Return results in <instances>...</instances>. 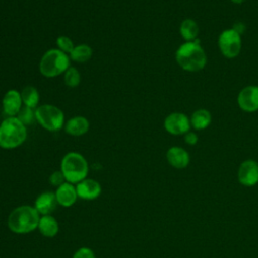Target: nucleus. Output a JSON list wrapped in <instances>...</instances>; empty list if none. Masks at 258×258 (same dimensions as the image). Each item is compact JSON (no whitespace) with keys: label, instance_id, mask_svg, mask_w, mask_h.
<instances>
[{"label":"nucleus","instance_id":"9d476101","mask_svg":"<svg viewBox=\"0 0 258 258\" xmlns=\"http://www.w3.org/2000/svg\"><path fill=\"white\" fill-rule=\"evenodd\" d=\"M238 181L247 187L258 183V162L254 159H246L239 165L237 173Z\"/></svg>","mask_w":258,"mask_h":258},{"label":"nucleus","instance_id":"412c9836","mask_svg":"<svg viewBox=\"0 0 258 258\" xmlns=\"http://www.w3.org/2000/svg\"><path fill=\"white\" fill-rule=\"evenodd\" d=\"M20 94L24 106H27L32 109H35L37 107L39 102V93L35 87L30 85L26 86L22 89Z\"/></svg>","mask_w":258,"mask_h":258},{"label":"nucleus","instance_id":"c85d7f7f","mask_svg":"<svg viewBox=\"0 0 258 258\" xmlns=\"http://www.w3.org/2000/svg\"><path fill=\"white\" fill-rule=\"evenodd\" d=\"M233 3H235V4H242L243 2H245L246 0H231Z\"/></svg>","mask_w":258,"mask_h":258},{"label":"nucleus","instance_id":"5701e85b","mask_svg":"<svg viewBox=\"0 0 258 258\" xmlns=\"http://www.w3.org/2000/svg\"><path fill=\"white\" fill-rule=\"evenodd\" d=\"M35 109H32V108H29L27 106H22V108L20 109V111L18 112L17 114V118L25 125H30L33 120L35 119V112H34Z\"/></svg>","mask_w":258,"mask_h":258},{"label":"nucleus","instance_id":"aec40b11","mask_svg":"<svg viewBox=\"0 0 258 258\" xmlns=\"http://www.w3.org/2000/svg\"><path fill=\"white\" fill-rule=\"evenodd\" d=\"M71 60L76 62H86L88 61L93 55V49L89 44L81 43L75 45L74 49L69 54Z\"/></svg>","mask_w":258,"mask_h":258},{"label":"nucleus","instance_id":"cd10ccee","mask_svg":"<svg viewBox=\"0 0 258 258\" xmlns=\"http://www.w3.org/2000/svg\"><path fill=\"white\" fill-rule=\"evenodd\" d=\"M232 29L235 30L238 34L242 35L246 31V24L243 21H236V22H234Z\"/></svg>","mask_w":258,"mask_h":258},{"label":"nucleus","instance_id":"f257e3e1","mask_svg":"<svg viewBox=\"0 0 258 258\" xmlns=\"http://www.w3.org/2000/svg\"><path fill=\"white\" fill-rule=\"evenodd\" d=\"M175 60L183 71L189 73L202 71L207 64V54L200 39L184 41L180 44L175 51Z\"/></svg>","mask_w":258,"mask_h":258},{"label":"nucleus","instance_id":"a211bd4d","mask_svg":"<svg viewBox=\"0 0 258 258\" xmlns=\"http://www.w3.org/2000/svg\"><path fill=\"white\" fill-rule=\"evenodd\" d=\"M189 121L195 130H205L212 123V115L207 109H198L191 114Z\"/></svg>","mask_w":258,"mask_h":258},{"label":"nucleus","instance_id":"4468645a","mask_svg":"<svg viewBox=\"0 0 258 258\" xmlns=\"http://www.w3.org/2000/svg\"><path fill=\"white\" fill-rule=\"evenodd\" d=\"M166 160L175 169H183L188 166L190 156L188 152L180 146H171L166 151Z\"/></svg>","mask_w":258,"mask_h":258},{"label":"nucleus","instance_id":"4be33fe9","mask_svg":"<svg viewBox=\"0 0 258 258\" xmlns=\"http://www.w3.org/2000/svg\"><path fill=\"white\" fill-rule=\"evenodd\" d=\"M64 84L70 87V88H76L80 85L81 83V75L79 71L74 68L70 67L66 72H64V77H63Z\"/></svg>","mask_w":258,"mask_h":258},{"label":"nucleus","instance_id":"9b49d317","mask_svg":"<svg viewBox=\"0 0 258 258\" xmlns=\"http://www.w3.org/2000/svg\"><path fill=\"white\" fill-rule=\"evenodd\" d=\"M23 106L21 94L18 90H8L2 99V109L7 117H16Z\"/></svg>","mask_w":258,"mask_h":258},{"label":"nucleus","instance_id":"6ab92c4d","mask_svg":"<svg viewBox=\"0 0 258 258\" xmlns=\"http://www.w3.org/2000/svg\"><path fill=\"white\" fill-rule=\"evenodd\" d=\"M200 32L199 25L196 20L191 18H185L179 25V33L184 41H195L198 39Z\"/></svg>","mask_w":258,"mask_h":258},{"label":"nucleus","instance_id":"bb28decb","mask_svg":"<svg viewBox=\"0 0 258 258\" xmlns=\"http://www.w3.org/2000/svg\"><path fill=\"white\" fill-rule=\"evenodd\" d=\"M183 139H184V142L188 145H196L199 141V136L196 132L194 131H188L187 133H185L183 135Z\"/></svg>","mask_w":258,"mask_h":258},{"label":"nucleus","instance_id":"b1692460","mask_svg":"<svg viewBox=\"0 0 258 258\" xmlns=\"http://www.w3.org/2000/svg\"><path fill=\"white\" fill-rule=\"evenodd\" d=\"M55 43H56V46H57L56 48L66 52L67 54H70L71 51L75 47V44H74L73 40L69 36H66V35H59L56 38Z\"/></svg>","mask_w":258,"mask_h":258},{"label":"nucleus","instance_id":"423d86ee","mask_svg":"<svg viewBox=\"0 0 258 258\" xmlns=\"http://www.w3.org/2000/svg\"><path fill=\"white\" fill-rule=\"evenodd\" d=\"M34 112L35 120L47 131H58L64 126V114L54 105L43 104L37 106Z\"/></svg>","mask_w":258,"mask_h":258},{"label":"nucleus","instance_id":"0eeeda50","mask_svg":"<svg viewBox=\"0 0 258 258\" xmlns=\"http://www.w3.org/2000/svg\"><path fill=\"white\" fill-rule=\"evenodd\" d=\"M218 46L225 57L234 58L241 52L242 37L232 28L225 29L218 37Z\"/></svg>","mask_w":258,"mask_h":258},{"label":"nucleus","instance_id":"a878e982","mask_svg":"<svg viewBox=\"0 0 258 258\" xmlns=\"http://www.w3.org/2000/svg\"><path fill=\"white\" fill-rule=\"evenodd\" d=\"M72 258H96V255L90 247H81L76 250Z\"/></svg>","mask_w":258,"mask_h":258},{"label":"nucleus","instance_id":"39448f33","mask_svg":"<svg viewBox=\"0 0 258 258\" xmlns=\"http://www.w3.org/2000/svg\"><path fill=\"white\" fill-rule=\"evenodd\" d=\"M70 55L58 48L46 50L39 60V72L45 78H55L71 67Z\"/></svg>","mask_w":258,"mask_h":258},{"label":"nucleus","instance_id":"1a4fd4ad","mask_svg":"<svg viewBox=\"0 0 258 258\" xmlns=\"http://www.w3.org/2000/svg\"><path fill=\"white\" fill-rule=\"evenodd\" d=\"M237 103L244 112L254 113L258 111V87L254 85L244 87L238 94Z\"/></svg>","mask_w":258,"mask_h":258},{"label":"nucleus","instance_id":"2eb2a0df","mask_svg":"<svg viewBox=\"0 0 258 258\" xmlns=\"http://www.w3.org/2000/svg\"><path fill=\"white\" fill-rule=\"evenodd\" d=\"M54 194L57 204L63 208L72 207L73 205H75L78 199L76 185L68 181L56 187Z\"/></svg>","mask_w":258,"mask_h":258},{"label":"nucleus","instance_id":"7ed1b4c3","mask_svg":"<svg viewBox=\"0 0 258 258\" xmlns=\"http://www.w3.org/2000/svg\"><path fill=\"white\" fill-rule=\"evenodd\" d=\"M27 128L17 117H7L0 123V147L14 149L24 143Z\"/></svg>","mask_w":258,"mask_h":258},{"label":"nucleus","instance_id":"ddd939ff","mask_svg":"<svg viewBox=\"0 0 258 258\" xmlns=\"http://www.w3.org/2000/svg\"><path fill=\"white\" fill-rule=\"evenodd\" d=\"M57 201L54 191L45 190L39 194L33 204V207L39 213L40 216L51 215L57 207Z\"/></svg>","mask_w":258,"mask_h":258},{"label":"nucleus","instance_id":"f3484780","mask_svg":"<svg viewBox=\"0 0 258 258\" xmlns=\"http://www.w3.org/2000/svg\"><path fill=\"white\" fill-rule=\"evenodd\" d=\"M37 230L43 237L53 238L59 232V225L52 215H44L40 216Z\"/></svg>","mask_w":258,"mask_h":258},{"label":"nucleus","instance_id":"f03ea898","mask_svg":"<svg viewBox=\"0 0 258 258\" xmlns=\"http://www.w3.org/2000/svg\"><path fill=\"white\" fill-rule=\"evenodd\" d=\"M39 219L40 215L33 206L21 205L9 213L7 227L14 234H29L37 229Z\"/></svg>","mask_w":258,"mask_h":258},{"label":"nucleus","instance_id":"dca6fc26","mask_svg":"<svg viewBox=\"0 0 258 258\" xmlns=\"http://www.w3.org/2000/svg\"><path fill=\"white\" fill-rule=\"evenodd\" d=\"M63 127L69 135L79 137L89 131L90 122L84 116H74L64 123Z\"/></svg>","mask_w":258,"mask_h":258},{"label":"nucleus","instance_id":"6e6552de","mask_svg":"<svg viewBox=\"0 0 258 258\" xmlns=\"http://www.w3.org/2000/svg\"><path fill=\"white\" fill-rule=\"evenodd\" d=\"M163 126L167 133L174 136L184 135L191 128L189 118L180 112H173L167 115L164 119Z\"/></svg>","mask_w":258,"mask_h":258},{"label":"nucleus","instance_id":"393cba45","mask_svg":"<svg viewBox=\"0 0 258 258\" xmlns=\"http://www.w3.org/2000/svg\"><path fill=\"white\" fill-rule=\"evenodd\" d=\"M48 181L49 183L52 185V186H55V187H58L59 185H61L62 183H64L67 180L62 174V172L59 170H55L53 171L49 177H48Z\"/></svg>","mask_w":258,"mask_h":258},{"label":"nucleus","instance_id":"f8f14e48","mask_svg":"<svg viewBox=\"0 0 258 258\" xmlns=\"http://www.w3.org/2000/svg\"><path fill=\"white\" fill-rule=\"evenodd\" d=\"M78 198L85 201L98 199L102 192V186L99 181L93 178H85L76 184Z\"/></svg>","mask_w":258,"mask_h":258},{"label":"nucleus","instance_id":"20e7f679","mask_svg":"<svg viewBox=\"0 0 258 258\" xmlns=\"http://www.w3.org/2000/svg\"><path fill=\"white\" fill-rule=\"evenodd\" d=\"M60 171L68 182L76 185L87 178L89 164L84 155L76 151H71L64 154L61 158Z\"/></svg>","mask_w":258,"mask_h":258}]
</instances>
